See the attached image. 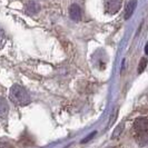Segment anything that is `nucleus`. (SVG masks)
I'll list each match as a JSON object with an SVG mask.
<instances>
[{
  "instance_id": "nucleus-8",
  "label": "nucleus",
  "mask_w": 148,
  "mask_h": 148,
  "mask_svg": "<svg viewBox=\"0 0 148 148\" xmlns=\"http://www.w3.org/2000/svg\"><path fill=\"white\" fill-rule=\"evenodd\" d=\"M0 148H15L9 143H0Z\"/></svg>"
},
{
  "instance_id": "nucleus-5",
  "label": "nucleus",
  "mask_w": 148,
  "mask_h": 148,
  "mask_svg": "<svg viewBox=\"0 0 148 148\" xmlns=\"http://www.w3.org/2000/svg\"><path fill=\"white\" fill-rule=\"evenodd\" d=\"M137 1L138 0H129L128 3L126 6V9H125V19H129L132 15L134 14L135 9H136V6H137Z\"/></svg>"
},
{
  "instance_id": "nucleus-4",
  "label": "nucleus",
  "mask_w": 148,
  "mask_h": 148,
  "mask_svg": "<svg viewBox=\"0 0 148 148\" xmlns=\"http://www.w3.org/2000/svg\"><path fill=\"white\" fill-rule=\"evenodd\" d=\"M39 10H40V6L36 1H29L25 6V11L28 15H36Z\"/></svg>"
},
{
  "instance_id": "nucleus-2",
  "label": "nucleus",
  "mask_w": 148,
  "mask_h": 148,
  "mask_svg": "<svg viewBox=\"0 0 148 148\" xmlns=\"http://www.w3.org/2000/svg\"><path fill=\"white\" fill-rule=\"evenodd\" d=\"M134 129L137 133V135H143V134H147L148 132V119L145 117L136 119L134 123Z\"/></svg>"
},
{
  "instance_id": "nucleus-9",
  "label": "nucleus",
  "mask_w": 148,
  "mask_h": 148,
  "mask_svg": "<svg viewBox=\"0 0 148 148\" xmlns=\"http://www.w3.org/2000/svg\"><path fill=\"white\" fill-rule=\"evenodd\" d=\"M3 38H5V34H3V30L0 28V42L3 40Z\"/></svg>"
},
{
  "instance_id": "nucleus-1",
  "label": "nucleus",
  "mask_w": 148,
  "mask_h": 148,
  "mask_svg": "<svg viewBox=\"0 0 148 148\" xmlns=\"http://www.w3.org/2000/svg\"><path fill=\"white\" fill-rule=\"evenodd\" d=\"M10 99L17 105L20 106H25L28 105L30 103V95L29 92L27 91V89L23 88L21 85L16 84L10 88Z\"/></svg>"
},
{
  "instance_id": "nucleus-13",
  "label": "nucleus",
  "mask_w": 148,
  "mask_h": 148,
  "mask_svg": "<svg viewBox=\"0 0 148 148\" xmlns=\"http://www.w3.org/2000/svg\"><path fill=\"white\" fill-rule=\"evenodd\" d=\"M107 148H116V147H107Z\"/></svg>"
},
{
  "instance_id": "nucleus-12",
  "label": "nucleus",
  "mask_w": 148,
  "mask_h": 148,
  "mask_svg": "<svg viewBox=\"0 0 148 148\" xmlns=\"http://www.w3.org/2000/svg\"><path fill=\"white\" fill-rule=\"evenodd\" d=\"M145 53L148 55V42L146 44V46H145Z\"/></svg>"
},
{
  "instance_id": "nucleus-10",
  "label": "nucleus",
  "mask_w": 148,
  "mask_h": 148,
  "mask_svg": "<svg viewBox=\"0 0 148 148\" xmlns=\"http://www.w3.org/2000/svg\"><path fill=\"white\" fill-rule=\"evenodd\" d=\"M95 134H96V133H92V134H90V135H89L88 137H87V138H86V139H84V140H82V143H87V141H88L89 139H90V138H91V137H92V136H94V135H95Z\"/></svg>"
},
{
  "instance_id": "nucleus-7",
  "label": "nucleus",
  "mask_w": 148,
  "mask_h": 148,
  "mask_svg": "<svg viewBox=\"0 0 148 148\" xmlns=\"http://www.w3.org/2000/svg\"><path fill=\"white\" fill-rule=\"evenodd\" d=\"M147 66V59L146 58H141L140 61H139V66H138V74H141L145 68Z\"/></svg>"
},
{
  "instance_id": "nucleus-11",
  "label": "nucleus",
  "mask_w": 148,
  "mask_h": 148,
  "mask_svg": "<svg viewBox=\"0 0 148 148\" xmlns=\"http://www.w3.org/2000/svg\"><path fill=\"white\" fill-rule=\"evenodd\" d=\"M121 128H123V125H121L120 127H117V129H119V134H120V132H121ZM117 132H118V130H117ZM117 132H116V133H114V135H112V137H114V138L116 137V135H117Z\"/></svg>"
},
{
  "instance_id": "nucleus-3",
  "label": "nucleus",
  "mask_w": 148,
  "mask_h": 148,
  "mask_svg": "<svg viewBox=\"0 0 148 148\" xmlns=\"http://www.w3.org/2000/svg\"><path fill=\"white\" fill-rule=\"evenodd\" d=\"M69 16L74 21H80L82 20V9L78 5H71L69 8Z\"/></svg>"
},
{
  "instance_id": "nucleus-6",
  "label": "nucleus",
  "mask_w": 148,
  "mask_h": 148,
  "mask_svg": "<svg viewBox=\"0 0 148 148\" xmlns=\"http://www.w3.org/2000/svg\"><path fill=\"white\" fill-rule=\"evenodd\" d=\"M8 112H9V105H8L7 100L3 99L2 97H0V117L1 118L7 117Z\"/></svg>"
}]
</instances>
